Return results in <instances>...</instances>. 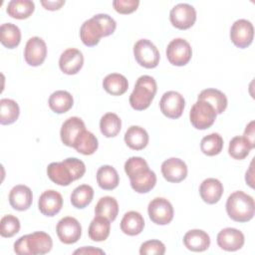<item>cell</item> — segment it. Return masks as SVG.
<instances>
[{
  "label": "cell",
  "mask_w": 255,
  "mask_h": 255,
  "mask_svg": "<svg viewBox=\"0 0 255 255\" xmlns=\"http://www.w3.org/2000/svg\"><path fill=\"white\" fill-rule=\"evenodd\" d=\"M147 213L150 220L157 225H166L173 219V207L163 197L153 198L148 203Z\"/></svg>",
  "instance_id": "cell-9"
},
{
  "label": "cell",
  "mask_w": 255,
  "mask_h": 255,
  "mask_svg": "<svg viewBox=\"0 0 255 255\" xmlns=\"http://www.w3.org/2000/svg\"><path fill=\"white\" fill-rule=\"evenodd\" d=\"M216 116L217 114L214 108L209 103L202 100H197L189 112L190 123L197 129L210 128L214 124Z\"/></svg>",
  "instance_id": "cell-6"
},
{
  "label": "cell",
  "mask_w": 255,
  "mask_h": 255,
  "mask_svg": "<svg viewBox=\"0 0 255 255\" xmlns=\"http://www.w3.org/2000/svg\"><path fill=\"white\" fill-rule=\"evenodd\" d=\"M169 20L175 28L187 30L191 28L196 21V11L190 4L179 3L170 10Z\"/></svg>",
  "instance_id": "cell-10"
},
{
  "label": "cell",
  "mask_w": 255,
  "mask_h": 255,
  "mask_svg": "<svg viewBox=\"0 0 255 255\" xmlns=\"http://www.w3.org/2000/svg\"><path fill=\"white\" fill-rule=\"evenodd\" d=\"M144 227V219L137 211L127 212L121 221V230L129 236H135L141 233Z\"/></svg>",
  "instance_id": "cell-25"
},
{
  "label": "cell",
  "mask_w": 255,
  "mask_h": 255,
  "mask_svg": "<svg viewBox=\"0 0 255 255\" xmlns=\"http://www.w3.org/2000/svg\"><path fill=\"white\" fill-rule=\"evenodd\" d=\"M84 65L83 53L76 48L65 50L59 59V67L64 74L75 75L82 69Z\"/></svg>",
  "instance_id": "cell-18"
},
{
  "label": "cell",
  "mask_w": 255,
  "mask_h": 255,
  "mask_svg": "<svg viewBox=\"0 0 255 255\" xmlns=\"http://www.w3.org/2000/svg\"><path fill=\"white\" fill-rule=\"evenodd\" d=\"M117 28L116 21L108 14H96L86 20L80 29V37L84 45L94 47L99 44L101 38L112 35Z\"/></svg>",
  "instance_id": "cell-1"
},
{
  "label": "cell",
  "mask_w": 255,
  "mask_h": 255,
  "mask_svg": "<svg viewBox=\"0 0 255 255\" xmlns=\"http://www.w3.org/2000/svg\"><path fill=\"white\" fill-rule=\"evenodd\" d=\"M133 56L137 64L146 69H153L159 63V52L147 39L138 40L133 46Z\"/></svg>",
  "instance_id": "cell-7"
},
{
  "label": "cell",
  "mask_w": 255,
  "mask_h": 255,
  "mask_svg": "<svg viewBox=\"0 0 255 255\" xmlns=\"http://www.w3.org/2000/svg\"><path fill=\"white\" fill-rule=\"evenodd\" d=\"M198 100L209 103L215 110L216 114H222L227 108V98L224 93L217 89H205L198 95Z\"/></svg>",
  "instance_id": "cell-32"
},
{
  "label": "cell",
  "mask_w": 255,
  "mask_h": 255,
  "mask_svg": "<svg viewBox=\"0 0 255 255\" xmlns=\"http://www.w3.org/2000/svg\"><path fill=\"white\" fill-rule=\"evenodd\" d=\"M128 177L131 188L137 193L149 192L156 183V175L149 167L138 170Z\"/></svg>",
  "instance_id": "cell-20"
},
{
  "label": "cell",
  "mask_w": 255,
  "mask_h": 255,
  "mask_svg": "<svg viewBox=\"0 0 255 255\" xmlns=\"http://www.w3.org/2000/svg\"><path fill=\"white\" fill-rule=\"evenodd\" d=\"M252 163H253V161L251 162V165H250V168H249V170L246 172V176H245V180H246V182L250 185V187H254V185H253V166H252Z\"/></svg>",
  "instance_id": "cell-46"
},
{
  "label": "cell",
  "mask_w": 255,
  "mask_h": 255,
  "mask_svg": "<svg viewBox=\"0 0 255 255\" xmlns=\"http://www.w3.org/2000/svg\"><path fill=\"white\" fill-rule=\"evenodd\" d=\"M223 148V138L217 132L205 135L200 141L201 151L208 156H214L221 152Z\"/></svg>",
  "instance_id": "cell-38"
},
{
  "label": "cell",
  "mask_w": 255,
  "mask_h": 255,
  "mask_svg": "<svg viewBox=\"0 0 255 255\" xmlns=\"http://www.w3.org/2000/svg\"><path fill=\"white\" fill-rule=\"evenodd\" d=\"M20 114V109L18 104L11 99H1L0 100V124L11 125L15 123Z\"/></svg>",
  "instance_id": "cell-34"
},
{
  "label": "cell",
  "mask_w": 255,
  "mask_h": 255,
  "mask_svg": "<svg viewBox=\"0 0 255 255\" xmlns=\"http://www.w3.org/2000/svg\"><path fill=\"white\" fill-rule=\"evenodd\" d=\"M33 201V194L30 187L18 184L9 193V203L15 210L25 211L30 208Z\"/></svg>",
  "instance_id": "cell-21"
},
{
  "label": "cell",
  "mask_w": 255,
  "mask_h": 255,
  "mask_svg": "<svg viewBox=\"0 0 255 255\" xmlns=\"http://www.w3.org/2000/svg\"><path fill=\"white\" fill-rule=\"evenodd\" d=\"M20 230V221L19 219L12 215L8 214L1 218L0 220V234L2 237L11 238L16 235Z\"/></svg>",
  "instance_id": "cell-40"
},
{
  "label": "cell",
  "mask_w": 255,
  "mask_h": 255,
  "mask_svg": "<svg viewBox=\"0 0 255 255\" xmlns=\"http://www.w3.org/2000/svg\"><path fill=\"white\" fill-rule=\"evenodd\" d=\"M223 184L217 178H206L199 186V194L202 200L208 204L217 203L223 194Z\"/></svg>",
  "instance_id": "cell-22"
},
{
  "label": "cell",
  "mask_w": 255,
  "mask_h": 255,
  "mask_svg": "<svg viewBox=\"0 0 255 255\" xmlns=\"http://www.w3.org/2000/svg\"><path fill=\"white\" fill-rule=\"evenodd\" d=\"M254 37V28L250 21L246 19L236 20L230 29V39L232 43L240 49L251 45Z\"/></svg>",
  "instance_id": "cell-12"
},
{
  "label": "cell",
  "mask_w": 255,
  "mask_h": 255,
  "mask_svg": "<svg viewBox=\"0 0 255 255\" xmlns=\"http://www.w3.org/2000/svg\"><path fill=\"white\" fill-rule=\"evenodd\" d=\"M147 131L138 126L129 127L125 133V142L133 150H141L148 143Z\"/></svg>",
  "instance_id": "cell-24"
},
{
  "label": "cell",
  "mask_w": 255,
  "mask_h": 255,
  "mask_svg": "<svg viewBox=\"0 0 255 255\" xmlns=\"http://www.w3.org/2000/svg\"><path fill=\"white\" fill-rule=\"evenodd\" d=\"M111 231V221L101 215H96L94 219L91 221L88 234L90 239L96 242L105 241Z\"/></svg>",
  "instance_id": "cell-26"
},
{
  "label": "cell",
  "mask_w": 255,
  "mask_h": 255,
  "mask_svg": "<svg viewBox=\"0 0 255 255\" xmlns=\"http://www.w3.org/2000/svg\"><path fill=\"white\" fill-rule=\"evenodd\" d=\"M0 41L8 49L16 48L21 42V31L12 23H4L0 27Z\"/></svg>",
  "instance_id": "cell-33"
},
{
  "label": "cell",
  "mask_w": 255,
  "mask_h": 255,
  "mask_svg": "<svg viewBox=\"0 0 255 255\" xmlns=\"http://www.w3.org/2000/svg\"><path fill=\"white\" fill-rule=\"evenodd\" d=\"M48 104L54 113L64 114L72 109L74 105V99L69 92L59 90L51 94Z\"/></svg>",
  "instance_id": "cell-29"
},
{
  "label": "cell",
  "mask_w": 255,
  "mask_h": 255,
  "mask_svg": "<svg viewBox=\"0 0 255 255\" xmlns=\"http://www.w3.org/2000/svg\"><path fill=\"white\" fill-rule=\"evenodd\" d=\"M165 253V246L159 240H148L143 242L139 248L141 255H163Z\"/></svg>",
  "instance_id": "cell-41"
},
{
  "label": "cell",
  "mask_w": 255,
  "mask_h": 255,
  "mask_svg": "<svg viewBox=\"0 0 255 255\" xmlns=\"http://www.w3.org/2000/svg\"><path fill=\"white\" fill-rule=\"evenodd\" d=\"M187 171L186 163L177 157H170L161 164V173L168 182L177 183L182 181L187 176Z\"/></svg>",
  "instance_id": "cell-15"
},
{
  "label": "cell",
  "mask_w": 255,
  "mask_h": 255,
  "mask_svg": "<svg viewBox=\"0 0 255 255\" xmlns=\"http://www.w3.org/2000/svg\"><path fill=\"white\" fill-rule=\"evenodd\" d=\"M226 212L236 222L250 221L255 213L253 197L241 190L232 192L226 201Z\"/></svg>",
  "instance_id": "cell-4"
},
{
  "label": "cell",
  "mask_w": 255,
  "mask_h": 255,
  "mask_svg": "<svg viewBox=\"0 0 255 255\" xmlns=\"http://www.w3.org/2000/svg\"><path fill=\"white\" fill-rule=\"evenodd\" d=\"M122 128V121L115 113L105 114L100 121L101 132L106 137H114L119 134Z\"/></svg>",
  "instance_id": "cell-36"
},
{
  "label": "cell",
  "mask_w": 255,
  "mask_h": 255,
  "mask_svg": "<svg viewBox=\"0 0 255 255\" xmlns=\"http://www.w3.org/2000/svg\"><path fill=\"white\" fill-rule=\"evenodd\" d=\"M255 122L251 121L247 126L244 130L243 137L247 140V142L251 145L252 148L255 147Z\"/></svg>",
  "instance_id": "cell-43"
},
{
  "label": "cell",
  "mask_w": 255,
  "mask_h": 255,
  "mask_svg": "<svg viewBox=\"0 0 255 255\" xmlns=\"http://www.w3.org/2000/svg\"><path fill=\"white\" fill-rule=\"evenodd\" d=\"M185 107V100L182 95L175 91L165 92L159 102L161 113L168 119H178L181 117Z\"/></svg>",
  "instance_id": "cell-11"
},
{
  "label": "cell",
  "mask_w": 255,
  "mask_h": 255,
  "mask_svg": "<svg viewBox=\"0 0 255 255\" xmlns=\"http://www.w3.org/2000/svg\"><path fill=\"white\" fill-rule=\"evenodd\" d=\"M104 90L112 96H121L128 89L127 78L118 73H112L105 77L103 81Z\"/></svg>",
  "instance_id": "cell-28"
},
{
  "label": "cell",
  "mask_w": 255,
  "mask_h": 255,
  "mask_svg": "<svg viewBox=\"0 0 255 255\" xmlns=\"http://www.w3.org/2000/svg\"><path fill=\"white\" fill-rule=\"evenodd\" d=\"M216 241L218 246L225 251H237L243 247L245 238L240 230L227 227L219 231Z\"/></svg>",
  "instance_id": "cell-17"
},
{
  "label": "cell",
  "mask_w": 255,
  "mask_h": 255,
  "mask_svg": "<svg viewBox=\"0 0 255 255\" xmlns=\"http://www.w3.org/2000/svg\"><path fill=\"white\" fill-rule=\"evenodd\" d=\"M63 207V197L62 195L54 190V189H49L44 191L38 201V208L40 212L49 217H53L56 214L60 212V210Z\"/></svg>",
  "instance_id": "cell-16"
},
{
  "label": "cell",
  "mask_w": 255,
  "mask_h": 255,
  "mask_svg": "<svg viewBox=\"0 0 255 255\" xmlns=\"http://www.w3.org/2000/svg\"><path fill=\"white\" fill-rule=\"evenodd\" d=\"M56 231L62 243L74 244L81 238L82 226L75 217L66 216L59 220Z\"/></svg>",
  "instance_id": "cell-13"
},
{
  "label": "cell",
  "mask_w": 255,
  "mask_h": 255,
  "mask_svg": "<svg viewBox=\"0 0 255 255\" xmlns=\"http://www.w3.org/2000/svg\"><path fill=\"white\" fill-rule=\"evenodd\" d=\"M35 10V4L31 0H12L7 5V14L14 19H27Z\"/></svg>",
  "instance_id": "cell-30"
},
{
  "label": "cell",
  "mask_w": 255,
  "mask_h": 255,
  "mask_svg": "<svg viewBox=\"0 0 255 255\" xmlns=\"http://www.w3.org/2000/svg\"><path fill=\"white\" fill-rule=\"evenodd\" d=\"M74 254H91V255H95V254H105V252L99 248H95L93 246H85L82 247L80 249H77L74 251Z\"/></svg>",
  "instance_id": "cell-45"
},
{
  "label": "cell",
  "mask_w": 255,
  "mask_h": 255,
  "mask_svg": "<svg viewBox=\"0 0 255 255\" xmlns=\"http://www.w3.org/2000/svg\"><path fill=\"white\" fill-rule=\"evenodd\" d=\"M183 244L190 251L202 252L209 248L210 237L201 229H192L183 236Z\"/></svg>",
  "instance_id": "cell-23"
},
{
  "label": "cell",
  "mask_w": 255,
  "mask_h": 255,
  "mask_svg": "<svg viewBox=\"0 0 255 255\" xmlns=\"http://www.w3.org/2000/svg\"><path fill=\"white\" fill-rule=\"evenodd\" d=\"M53 240L44 231H36L18 238L14 243V252L18 255H42L51 251Z\"/></svg>",
  "instance_id": "cell-3"
},
{
  "label": "cell",
  "mask_w": 255,
  "mask_h": 255,
  "mask_svg": "<svg viewBox=\"0 0 255 255\" xmlns=\"http://www.w3.org/2000/svg\"><path fill=\"white\" fill-rule=\"evenodd\" d=\"M86 172L85 163L77 157H68L61 162H51L47 167L48 177L56 184L68 186Z\"/></svg>",
  "instance_id": "cell-2"
},
{
  "label": "cell",
  "mask_w": 255,
  "mask_h": 255,
  "mask_svg": "<svg viewBox=\"0 0 255 255\" xmlns=\"http://www.w3.org/2000/svg\"><path fill=\"white\" fill-rule=\"evenodd\" d=\"M99 146V142H98V138L96 137V135L87 130L84 129L76 138L75 143L73 145V147L82 154L85 155H91L93 154Z\"/></svg>",
  "instance_id": "cell-31"
},
{
  "label": "cell",
  "mask_w": 255,
  "mask_h": 255,
  "mask_svg": "<svg viewBox=\"0 0 255 255\" xmlns=\"http://www.w3.org/2000/svg\"><path fill=\"white\" fill-rule=\"evenodd\" d=\"M119 213V204L116 198L112 196H104L99 199L95 207V214L108 218L111 222L114 221Z\"/></svg>",
  "instance_id": "cell-35"
},
{
  "label": "cell",
  "mask_w": 255,
  "mask_h": 255,
  "mask_svg": "<svg viewBox=\"0 0 255 255\" xmlns=\"http://www.w3.org/2000/svg\"><path fill=\"white\" fill-rule=\"evenodd\" d=\"M41 4L47 10L56 11V10H59L65 4V1L64 0H56V1H50V0L45 1V0H42Z\"/></svg>",
  "instance_id": "cell-44"
},
{
  "label": "cell",
  "mask_w": 255,
  "mask_h": 255,
  "mask_svg": "<svg viewBox=\"0 0 255 255\" xmlns=\"http://www.w3.org/2000/svg\"><path fill=\"white\" fill-rule=\"evenodd\" d=\"M47 56V45L40 37L30 38L25 46L24 59L29 66L38 67L42 65Z\"/></svg>",
  "instance_id": "cell-14"
},
{
  "label": "cell",
  "mask_w": 255,
  "mask_h": 255,
  "mask_svg": "<svg viewBox=\"0 0 255 255\" xmlns=\"http://www.w3.org/2000/svg\"><path fill=\"white\" fill-rule=\"evenodd\" d=\"M97 182L104 190H113L120 183V176L112 165H102L97 171Z\"/></svg>",
  "instance_id": "cell-27"
},
{
  "label": "cell",
  "mask_w": 255,
  "mask_h": 255,
  "mask_svg": "<svg viewBox=\"0 0 255 255\" xmlns=\"http://www.w3.org/2000/svg\"><path fill=\"white\" fill-rule=\"evenodd\" d=\"M192 49L190 44L182 39H173L166 48V58L173 66H185L191 60Z\"/></svg>",
  "instance_id": "cell-8"
},
{
  "label": "cell",
  "mask_w": 255,
  "mask_h": 255,
  "mask_svg": "<svg viewBox=\"0 0 255 255\" xmlns=\"http://www.w3.org/2000/svg\"><path fill=\"white\" fill-rule=\"evenodd\" d=\"M157 91L155 80L151 76H140L134 85V89L129 96V105L135 111L147 109Z\"/></svg>",
  "instance_id": "cell-5"
},
{
  "label": "cell",
  "mask_w": 255,
  "mask_h": 255,
  "mask_svg": "<svg viewBox=\"0 0 255 255\" xmlns=\"http://www.w3.org/2000/svg\"><path fill=\"white\" fill-rule=\"evenodd\" d=\"M94 189L88 184H81L77 186L71 194V203L78 209L87 207L93 200Z\"/></svg>",
  "instance_id": "cell-37"
},
{
  "label": "cell",
  "mask_w": 255,
  "mask_h": 255,
  "mask_svg": "<svg viewBox=\"0 0 255 255\" xmlns=\"http://www.w3.org/2000/svg\"><path fill=\"white\" fill-rule=\"evenodd\" d=\"M252 149L251 145L247 142V140L243 136H234L230 142L228 147V153L234 159H244L249 154Z\"/></svg>",
  "instance_id": "cell-39"
},
{
  "label": "cell",
  "mask_w": 255,
  "mask_h": 255,
  "mask_svg": "<svg viewBox=\"0 0 255 255\" xmlns=\"http://www.w3.org/2000/svg\"><path fill=\"white\" fill-rule=\"evenodd\" d=\"M86 129L85 123L78 117H71L67 119L61 128L60 135L62 142L70 147H73L78 135Z\"/></svg>",
  "instance_id": "cell-19"
},
{
  "label": "cell",
  "mask_w": 255,
  "mask_h": 255,
  "mask_svg": "<svg viewBox=\"0 0 255 255\" xmlns=\"http://www.w3.org/2000/svg\"><path fill=\"white\" fill-rule=\"evenodd\" d=\"M139 5L138 0H115L113 1L114 9L120 14H130L134 12Z\"/></svg>",
  "instance_id": "cell-42"
}]
</instances>
